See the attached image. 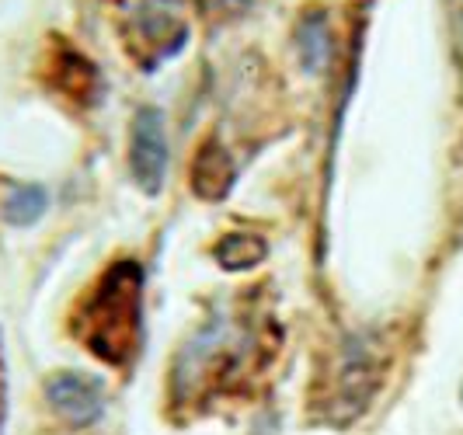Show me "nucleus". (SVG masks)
Returning a JSON list of instances; mask_svg holds the SVG:
<instances>
[{
	"mask_svg": "<svg viewBox=\"0 0 463 435\" xmlns=\"http://www.w3.org/2000/svg\"><path fill=\"white\" fill-rule=\"evenodd\" d=\"M139 289H143V272L133 261L116 265L98 282L80 314V338L94 355L112 363L133 355L139 331Z\"/></svg>",
	"mask_w": 463,
	"mask_h": 435,
	"instance_id": "1",
	"label": "nucleus"
},
{
	"mask_svg": "<svg viewBox=\"0 0 463 435\" xmlns=\"http://www.w3.org/2000/svg\"><path fill=\"white\" fill-rule=\"evenodd\" d=\"M129 164L133 178L143 192H161L164 171H167V137H164V115L157 109H139L133 118V139H129Z\"/></svg>",
	"mask_w": 463,
	"mask_h": 435,
	"instance_id": "2",
	"label": "nucleus"
},
{
	"mask_svg": "<svg viewBox=\"0 0 463 435\" xmlns=\"http://www.w3.org/2000/svg\"><path fill=\"white\" fill-rule=\"evenodd\" d=\"M49 401L77 425H88L101 414V387L88 376H56L49 383Z\"/></svg>",
	"mask_w": 463,
	"mask_h": 435,
	"instance_id": "3",
	"label": "nucleus"
},
{
	"mask_svg": "<svg viewBox=\"0 0 463 435\" xmlns=\"http://www.w3.org/2000/svg\"><path fill=\"white\" fill-rule=\"evenodd\" d=\"M265 258V244L258 237H227L220 248H216V261L227 269V272H244Z\"/></svg>",
	"mask_w": 463,
	"mask_h": 435,
	"instance_id": "4",
	"label": "nucleus"
},
{
	"mask_svg": "<svg viewBox=\"0 0 463 435\" xmlns=\"http://www.w3.org/2000/svg\"><path fill=\"white\" fill-rule=\"evenodd\" d=\"M43 209H46V192L35 188V184H24V188H14V192H11L4 213H7L11 223H32Z\"/></svg>",
	"mask_w": 463,
	"mask_h": 435,
	"instance_id": "5",
	"label": "nucleus"
},
{
	"mask_svg": "<svg viewBox=\"0 0 463 435\" xmlns=\"http://www.w3.org/2000/svg\"><path fill=\"white\" fill-rule=\"evenodd\" d=\"M199 4H203V11H213V14H216V11H220V14H241L251 0H199Z\"/></svg>",
	"mask_w": 463,
	"mask_h": 435,
	"instance_id": "6",
	"label": "nucleus"
}]
</instances>
